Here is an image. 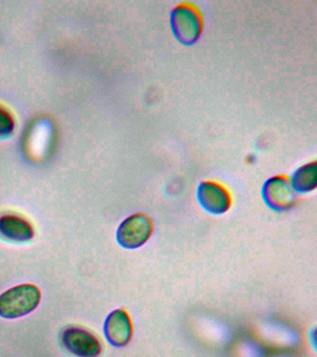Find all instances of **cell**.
Wrapping results in <instances>:
<instances>
[{
  "mask_svg": "<svg viewBox=\"0 0 317 357\" xmlns=\"http://www.w3.org/2000/svg\"><path fill=\"white\" fill-rule=\"evenodd\" d=\"M40 300V290L35 284L12 287L0 295V317L6 319L23 317L37 309Z\"/></svg>",
  "mask_w": 317,
  "mask_h": 357,
  "instance_id": "6da1fadb",
  "label": "cell"
},
{
  "mask_svg": "<svg viewBox=\"0 0 317 357\" xmlns=\"http://www.w3.org/2000/svg\"><path fill=\"white\" fill-rule=\"evenodd\" d=\"M171 26L178 41L186 46L194 45L204 28L202 13L193 3H180L171 10Z\"/></svg>",
  "mask_w": 317,
  "mask_h": 357,
  "instance_id": "7a4b0ae2",
  "label": "cell"
},
{
  "mask_svg": "<svg viewBox=\"0 0 317 357\" xmlns=\"http://www.w3.org/2000/svg\"><path fill=\"white\" fill-rule=\"evenodd\" d=\"M154 231L152 218L143 212L132 215L122 222L116 231V240L122 248L135 250L146 244Z\"/></svg>",
  "mask_w": 317,
  "mask_h": 357,
  "instance_id": "3957f363",
  "label": "cell"
},
{
  "mask_svg": "<svg viewBox=\"0 0 317 357\" xmlns=\"http://www.w3.org/2000/svg\"><path fill=\"white\" fill-rule=\"evenodd\" d=\"M263 198L266 205L277 211H286L296 205L299 197L292 188L291 178L277 175L263 184Z\"/></svg>",
  "mask_w": 317,
  "mask_h": 357,
  "instance_id": "277c9868",
  "label": "cell"
},
{
  "mask_svg": "<svg viewBox=\"0 0 317 357\" xmlns=\"http://www.w3.org/2000/svg\"><path fill=\"white\" fill-rule=\"evenodd\" d=\"M61 343L69 353L77 357H98L102 350L101 342L93 334L77 326L63 329Z\"/></svg>",
  "mask_w": 317,
  "mask_h": 357,
  "instance_id": "5b68a950",
  "label": "cell"
},
{
  "mask_svg": "<svg viewBox=\"0 0 317 357\" xmlns=\"http://www.w3.org/2000/svg\"><path fill=\"white\" fill-rule=\"evenodd\" d=\"M197 199L206 211L214 215L224 214L232 205V197L226 187L213 181H205L199 184Z\"/></svg>",
  "mask_w": 317,
  "mask_h": 357,
  "instance_id": "8992f818",
  "label": "cell"
},
{
  "mask_svg": "<svg viewBox=\"0 0 317 357\" xmlns=\"http://www.w3.org/2000/svg\"><path fill=\"white\" fill-rule=\"evenodd\" d=\"M105 337L115 347L129 344L133 336V325L129 314L123 309H116L108 315L104 328Z\"/></svg>",
  "mask_w": 317,
  "mask_h": 357,
  "instance_id": "52a82bcc",
  "label": "cell"
},
{
  "mask_svg": "<svg viewBox=\"0 0 317 357\" xmlns=\"http://www.w3.org/2000/svg\"><path fill=\"white\" fill-rule=\"evenodd\" d=\"M34 228L24 218L13 213L0 215V236L13 242H29L34 237Z\"/></svg>",
  "mask_w": 317,
  "mask_h": 357,
  "instance_id": "ba28073f",
  "label": "cell"
},
{
  "mask_svg": "<svg viewBox=\"0 0 317 357\" xmlns=\"http://www.w3.org/2000/svg\"><path fill=\"white\" fill-rule=\"evenodd\" d=\"M291 183L294 191L300 194H307L316 188L317 164L311 162L300 167L292 175Z\"/></svg>",
  "mask_w": 317,
  "mask_h": 357,
  "instance_id": "9c48e42d",
  "label": "cell"
},
{
  "mask_svg": "<svg viewBox=\"0 0 317 357\" xmlns=\"http://www.w3.org/2000/svg\"><path fill=\"white\" fill-rule=\"evenodd\" d=\"M15 119L7 109L0 106V136H6L15 130Z\"/></svg>",
  "mask_w": 317,
  "mask_h": 357,
  "instance_id": "30bf717a",
  "label": "cell"
}]
</instances>
